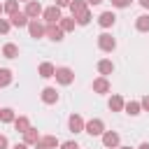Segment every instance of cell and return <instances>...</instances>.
Masks as SVG:
<instances>
[{
	"instance_id": "cell-1",
	"label": "cell",
	"mask_w": 149,
	"mask_h": 149,
	"mask_svg": "<svg viewBox=\"0 0 149 149\" xmlns=\"http://www.w3.org/2000/svg\"><path fill=\"white\" fill-rule=\"evenodd\" d=\"M84 133H88L91 137H100L102 133H105V121L102 119H88L86 123H84Z\"/></svg>"
},
{
	"instance_id": "cell-2",
	"label": "cell",
	"mask_w": 149,
	"mask_h": 149,
	"mask_svg": "<svg viewBox=\"0 0 149 149\" xmlns=\"http://www.w3.org/2000/svg\"><path fill=\"white\" fill-rule=\"evenodd\" d=\"M54 77H56V81L61 84V86H70L72 81H74V72H72V68H56V72H54Z\"/></svg>"
},
{
	"instance_id": "cell-3",
	"label": "cell",
	"mask_w": 149,
	"mask_h": 149,
	"mask_svg": "<svg viewBox=\"0 0 149 149\" xmlns=\"http://www.w3.org/2000/svg\"><path fill=\"white\" fill-rule=\"evenodd\" d=\"M98 47H100V51L112 54V51L116 49V40H114L109 33H100V35H98Z\"/></svg>"
},
{
	"instance_id": "cell-4",
	"label": "cell",
	"mask_w": 149,
	"mask_h": 149,
	"mask_svg": "<svg viewBox=\"0 0 149 149\" xmlns=\"http://www.w3.org/2000/svg\"><path fill=\"white\" fill-rule=\"evenodd\" d=\"M91 88H93V93L105 95V93H109V91H112V84H109V79H107V77H95V79H93V84H91Z\"/></svg>"
},
{
	"instance_id": "cell-5",
	"label": "cell",
	"mask_w": 149,
	"mask_h": 149,
	"mask_svg": "<svg viewBox=\"0 0 149 149\" xmlns=\"http://www.w3.org/2000/svg\"><path fill=\"white\" fill-rule=\"evenodd\" d=\"M100 137H102L105 149H116V147L121 144V137H119V133H116V130H105Z\"/></svg>"
},
{
	"instance_id": "cell-6",
	"label": "cell",
	"mask_w": 149,
	"mask_h": 149,
	"mask_svg": "<svg viewBox=\"0 0 149 149\" xmlns=\"http://www.w3.org/2000/svg\"><path fill=\"white\" fill-rule=\"evenodd\" d=\"M42 12H44V7L37 2V0H30V2H26V9H23V14L33 21V19H40L42 16Z\"/></svg>"
},
{
	"instance_id": "cell-7",
	"label": "cell",
	"mask_w": 149,
	"mask_h": 149,
	"mask_svg": "<svg viewBox=\"0 0 149 149\" xmlns=\"http://www.w3.org/2000/svg\"><path fill=\"white\" fill-rule=\"evenodd\" d=\"M61 7H56V5H51V7H47L44 12H42V19H44V23L49 26V23H58L61 21Z\"/></svg>"
},
{
	"instance_id": "cell-8",
	"label": "cell",
	"mask_w": 149,
	"mask_h": 149,
	"mask_svg": "<svg viewBox=\"0 0 149 149\" xmlns=\"http://www.w3.org/2000/svg\"><path fill=\"white\" fill-rule=\"evenodd\" d=\"M44 30H47V23H42L40 19H33V21H28V33H30V37L40 40V37H44Z\"/></svg>"
},
{
	"instance_id": "cell-9",
	"label": "cell",
	"mask_w": 149,
	"mask_h": 149,
	"mask_svg": "<svg viewBox=\"0 0 149 149\" xmlns=\"http://www.w3.org/2000/svg\"><path fill=\"white\" fill-rule=\"evenodd\" d=\"M40 98H42L44 105H56V102H58V91H56L54 86H44L42 93H40Z\"/></svg>"
},
{
	"instance_id": "cell-10",
	"label": "cell",
	"mask_w": 149,
	"mask_h": 149,
	"mask_svg": "<svg viewBox=\"0 0 149 149\" xmlns=\"http://www.w3.org/2000/svg\"><path fill=\"white\" fill-rule=\"evenodd\" d=\"M63 35H65V33L58 28V23H49V26H47V30H44V37H49L51 42H61V40H63Z\"/></svg>"
},
{
	"instance_id": "cell-11",
	"label": "cell",
	"mask_w": 149,
	"mask_h": 149,
	"mask_svg": "<svg viewBox=\"0 0 149 149\" xmlns=\"http://www.w3.org/2000/svg\"><path fill=\"white\" fill-rule=\"evenodd\" d=\"M84 119H81V114H70V119H68V128L72 130V133H84Z\"/></svg>"
},
{
	"instance_id": "cell-12",
	"label": "cell",
	"mask_w": 149,
	"mask_h": 149,
	"mask_svg": "<svg viewBox=\"0 0 149 149\" xmlns=\"http://www.w3.org/2000/svg\"><path fill=\"white\" fill-rule=\"evenodd\" d=\"M40 137H42V135H40V130L30 126V128L23 133V144H28V147H35V144L40 142Z\"/></svg>"
},
{
	"instance_id": "cell-13",
	"label": "cell",
	"mask_w": 149,
	"mask_h": 149,
	"mask_svg": "<svg viewBox=\"0 0 149 149\" xmlns=\"http://www.w3.org/2000/svg\"><path fill=\"white\" fill-rule=\"evenodd\" d=\"M54 72H56V65H54V63H49V61H44V63H40V65H37V74H40L42 79L54 77Z\"/></svg>"
},
{
	"instance_id": "cell-14",
	"label": "cell",
	"mask_w": 149,
	"mask_h": 149,
	"mask_svg": "<svg viewBox=\"0 0 149 149\" xmlns=\"http://www.w3.org/2000/svg\"><path fill=\"white\" fill-rule=\"evenodd\" d=\"M123 105H126V100H123V95H119V93H112V98L107 100V107H109L112 112H123Z\"/></svg>"
},
{
	"instance_id": "cell-15",
	"label": "cell",
	"mask_w": 149,
	"mask_h": 149,
	"mask_svg": "<svg viewBox=\"0 0 149 149\" xmlns=\"http://www.w3.org/2000/svg\"><path fill=\"white\" fill-rule=\"evenodd\" d=\"M28 16L23 14V12H16L14 16H9V23H12V28H28Z\"/></svg>"
},
{
	"instance_id": "cell-16",
	"label": "cell",
	"mask_w": 149,
	"mask_h": 149,
	"mask_svg": "<svg viewBox=\"0 0 149 149\" xmlns=\"http://www.w3.org/2000/svg\"><path fill=\"white\" fill-rule=\"evenodd\" d=\"M98 23H100V28H112L116 23V14L114 12H102L98 16Z\"/></svg>"
},
{
	"instance_id": "cell-17",
	"label": "cell",
	"mask_w": 149,
	"mask_h": 149,
	"mask_svg": "<svg viewBox=\"0 0 149 149\" xmlns=\"http://www.w3.org/2000/svg\"><path fill=\"white\" fill-rule=\"evenodd\" d=\"M98 72H100V77L112 74V72H114V63H112L109 58H100V61H98Z\"/></svg>"
},
{
	"instance_id": "cell-18",
	"label": "cell",
	"mask_w": 149,
	"mask_h": 149,
	"mask_svg": "<svg viewBox=\"0 0 149 149\" xmlns=\"http://www.w3.org/2000/svg\"><path fill=\"white\" fill-rule=\"evenodd\" d=\"M74 26H77L74 16H61V21H58V28H61L63 33H72V30H74Z\"/></svg>"
},
{
	"instance_id": "cell-19",
	"label": "cell",
	"mask_w": 149,
	"mask_h": 149,
	"mask_svg": "<svg viewBox=\"0 0 149 149\" xmlns=\"http://www.w3.org/2000/svg\"><path fill=\"white\" fill-rule=\"evenodd\" d=\"M12 123H14L16 133H21V135H23V133H26V130L30 128V119H28V116H23V114H21V116H16V119H14Z\"/></svg>"
},
{
	"instance_id": "cell-20",
	"label": "cell",
	"mask_w": 149,
	"mask_h": 149,
	"mask_svg": "<svg viewBox=\"0 0 149 149\" xmlns=\"http://www.w3.org/2000/svg\"><path fill=\"white\" fill-rule=\"evenodd\" d=\"M88 9V5L84 2V0H72L70 2V16H79L81 12H86Z\"/></svg>"
},
{
	"instance_id": "cell-21",
	"label": "cell",
	"mask_w": 149,
	"mask_h": 149,
	"mask_svg": "<svg viewBox=\"0 0 149 149\" xmlns=\"http://www.w3.org/2000/svg\"><path fill=\"white\" fill-rule=\"evenodd\" d=\"M135 30L137 33H149V14H140L135 19Z\"/></svg>"
},
{
	"instance_id": "cell-22",
	"label": "cell",
	"mask_w": 149,
	"mask_h": 149,
	"mask_svg": "<svg viewBox=\"0 0 149 149\" xmlns=\"http://www.w3.org/2000/svg\"><path fill=\"white\" fill-rule=\"evenodd\" d=\"M123 112H126V114H130V116H137V114L142 112V107H140V100H128V102L123 105Z\"/></svg>"
},
{
	"instance_id": "cell-23",
	"label": "cell",
	"mask_w": 149,
	"mask_h": 149,
	"mask_svg": "<svg viewBox=\"0 0 149 149\" xmlns=\"http://www.w3.org/2000/svg\"><path fill=\"white\" fill-rule=\"evenodd\" d=\"M12 79H14V72H12L9 68H0V88L9 86V84H12Z\"/></svg>"
},
{
	"instance_id": "cell-24",
	"label": "cell",
	"mask_w": 149,
	"mask_h": 149,
	"mask_svg": "<svg viewBox=\"0 0 149 149\" xmlns=\"http://www.w3.org/2000/svg\"><path fill=\"white\" fill-rule=\"evenodd\" d=\"M14 119H16V112L12 107H0V121L2 123H12Z\"/></svg>"
},
{
	"instance_id": "cell-25",
	"label": "cell",
	"mask_w": 149,
	"mask_h": 149,
	"mask_svg": "<svg viewBox=\"0 0 149 149\" xmlns=\"http://www.w3.org/2000/svg\"><path fill=\"white\" fill-rule=\"evenodd\" d=\"M40 142H42L47 149H56V147H61V142H58V137H56V135H42V137H40Z\"/></svg>"
},
{
	"instance_id": "cell-26",
	"label": "cell",
	"mask_w": 149,
	"mask_h": 149,
	"mask_svg": "<svg viewBox=\"0 0 149 149\" xmlns=\"http://www.w3.org/2000/svg\"><path fill=\"white\" fill-rule=\"evenodd\" d=\"M2 12L9 14V16H14L16 12H21V9H19V0H7V2L2 5Z\"/></svg>"
},
{
	"instance_id": "cell-27",
	"label": "cell",
	"mask_w": 149,
	"mask_h": 149,
	"mask_svg": "<svg viewBox=\"0 0 149 149\" xmlns=\"http://www.w3.org/2000/svg\"><path fill=\"white\" fill-rule=\"evenodd\" d=\"M2 56H5V58H16V56H19V47L12 44V42H7V44L2 47Z\"/></svg>"
},
{
	"instance_id": "cell-28",
	"label": "cell",
	"mask_w": 149,
	"mask_h": 149,
	"mask_svg": "<svg viewBox=\"0 0 149 149\" xmlns=\"http://www.w3.org/2000/svg\"><path fill=\"white\" fill-rule=\"evenodd\" d=\"M91 19H93V16H91V12H88V9H86V12H81L79 16H74L77 26H88V23H91Z\"/></svg>"
},
{
	"instance_id": "cell-29",
	"label": "cell",
	"mask_w": 149,
	"mask_h": 149,
	"mask_svg": "<svg viewBox=\"0 0 149 149\" xmlns=\"http://www.w3.org/2000/svg\"><path fill=\"white\" fill-rule=\"evenodd\" d=\"M12 30V23H9V19H2L0 16V35H7Z\"/></svg>"
},
{
	"instance_id": "cell-30",
	"label": "cell",
	"mask_w": 149,
	"mask_h": 149,
	"mask_svg": "<svg viewBox=\"0 0 149 149\" xmlns=\"http://www.w3.org/2000/svg\"><path fill=\"white\" fill-rule=\"evenodd\" d=\"M112 7H119V9H126V7H130V0H112Z\"/></svg>"
},
{
	"instance_id": "cell-31",
	"label": "cell",
	"mask_w": 149,
	"mask_h": 149,
	"mask_svg": "<svg viewBox=\"0 0 149 149\" xmlns=\"http://www.w3.org/2000/svg\"><path fill=\"white\" fill-rule=\"evenodd\" d=\"M61 149H79V144H77V140H68L61 144Z\"/></svg>"
},
{
	"instance_id": "cell-32",
	"label": "cell",
	"mask_w": 149,
	"mask_h": 149,
	"mask_svg": "<svg viewBox=\"0 0 149 149\" xmlns=\"http://www.w3.org/2000/svg\"><path fill=\"white\" fill-rule=\"evenodd\" d=\"M140 107H142L144 112H149V93H147V95H142V100H140Z\"/></svg>"
},
{
	"instance_id": "cell-33",
	"label": "cell",
	"mask_w": 149,
	"mask_h": 149,
	"mask_svg": "<svg viewBox=\"0 0 149 149\" xmlns=\"http://www.w3.org/2000/svg\"><path fill=\"white\" fill-rule=\"evenodd\" d=\"M0 149H9V140H7V135H0Z\"/></svg>"
},
{
	"instance_id": "cell-34",
	"label": "cell",
	"mask_w": 149,
	"mask_h": 149,
	"mask_svg": "<svg viewBox=\"0 0 149 149\" xmlns=\"http://www.w3.org/2000/svg\"><path fill=\"white\" fill-rule=\"evenodd\" d=\"M70 2H72V0H56L54 5H56V7H70Z\"/></svg>"
},
{
	"instance_id": "cell-35",
	"label": "cell",
	"mask_w": 149,
	"mask_h": 149,
	"mask_svg": "<svg viewBox=\"0 0 149 149\" xmlns=\"http://www.w3.org/2000/svg\"><path fill=\"white\" fill-rule=\"evenodd\" d=\"M12 149H28V144H23V142H16Z\"/></svg>"
},
{
	"instance_id": "cell-36",
	"label": "cell",
	"mask_w": 149,
	"mask_h": 149,
	"mask_svg": "<svg viewBox=\"0 0 149 149\" xmlns=\"http://www.w3.org/2000/svg\"><path fill=\"white\" fill-rule=\"evenodd\" d=\"M84 2H86V5H100L102 0H84Z\"/></svg>"
},
{
	"instance_id": "cell-37",
	"label": "cell",
	"mask_w": 149,
	"mask_h": 149,
	"mask_svg": "<svg viewBox=\"0 0 149 149\" xmlns=\"http://www.w3.org/2000/svg\"><path fill=\"white\" fill-rule=\"evenodd\" d=\"M140 5H142L144 9H149V0H140Z\"/></svg>"
},
{
	"instance_id": "cell-38",
	"label": "cell",
	"mask_w": 149,
	"mask_h": 149,
	"mask_svg": "<svg viewBox=\"0 0 149 149\" xmlns=\"http://www.w3.org/2000/svg\"><path fill=\"white\" fill-rule=\"evenodd\" d=\"M137 149H149V142H142V144H140Z\"/></svg>"
},
{
	"instance_id": "cell-39",
	"label": "cell",
	"mask_w": 149,
	"mask_h": 149,
	"mask_svg": "<svg viewBox=\"0 0 149 149\" xmlns=\"http://www.w3.org/2000/svg\"><path fill=\"white\" fill-rule=\"evenodd\" d=\"M116 149H135V147H128V144H119Z\"/></svg>"
},
{
	"instance_id": "cell-40",
	"label": "cell",
	"mask_w": 149,
	"mask_h": 149,
	"mask_svg": "<svg viewBox=\"0 0 149 149\" xmlns=\"http://www.w3.org/2000/svg\"><path fill=\"white\" fill-rule=\"evenodd\" d=\"M35 149H47V147H44L42 142H37V144H35Z\"/></svg>"
},
{
	"instance_id": "cell-41",
	"label": "cell",
	"mask_w": 149,
	"mask_h": 149,
	"mask_svg": "<svg viewBox=\"0 0 149 149\" xmlns=\"http://www.w3.org/2000/svg\"><path fill=\"white\" fill-rule=\"evenodd\" d=\"M0 16H2V2H0Z\"/></svg>"
},
{
	"instance_id": "cell-42",
	"label": "cell",
	"mask_w": 149,
	"mask_h": 149,
	"mask_svg": "<svg viewBox=\"0 0 149 149\" xmlns=\"http://www.w3.org/2000/svg\"><path fill=\"white\" fill-rule=\"evenodd\" d=\"M19 2H30V0H19Z\"/></svg>"
}]
</instances>
